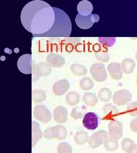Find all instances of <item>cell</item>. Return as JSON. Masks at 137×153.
<instances>
[{
    "mask_svg": "<svg viewBox=\"0 0 137 153\" xmlns=\"http://www.w3.org/2000/svg\"><path fill=\"white\" fill-rule=\"evenodd\" d=\"M93 10V6L91 2L87 0L81 1L78 5V14L82 16H87L91 14Z\"/></svg>",
    "mask_w": 137,
    "mask_h": 153,
    "instance_id": "e0dca14e",
    "label": "cell"
},
{
    "mask_svg": "<svg viewBox=\"0 0 137 153\" xmlns=\"http://www.w3.org/2000/svg\"><path fill=\"white\" fill-rule=\"evenodd\" d=\"M70 69L74 75L78 76L85 75L87 72L86 67L79 63L72 64L70 67Z\"/></svg>",
    "mask_w": 137,
    "mask_h": 153,
    "instance_id": "7402d4cb",
    "label": "cell"
},
{
    "mask_svg": "<svg viewBox=\"0 0 137 153\" xmlns=\"http://www.w3.org/2000/svg\"><path fill=\"white\" fill-rule=\"evenodd\" d=\"M44 137L48 139L63 140L67 137V131L63 126L58 125L46 128L44 132Z\"/></svg>",
    "mask_w": 137,
    "mask_h": 153,
    "instance_id": "5b68a950",
    "label": "cell"
},
{
    "mask_svg": "<svg viewBox=\"0 0 137 153\" xmlns=\"http://www.w3.org/2000/svg\"><path fill=\"white\" fill-rule=\"evenodd\" d=\"M108 136L114 139H120L123 135V126L121 122L112 120L108 124Z\"/></svg>",
    "mask_w": 137,
    "mask_h": 153,
    "instance_id": "30bf717a",
    "label": "cell"
},
{
    "mask_svg": "<svg viewBox=\"0 0 137 153\" xmlns=\"http://www.w3.org/2000/svg\"><path fill=\"white\" fill-rule=\"evenodd\" d=\"M55 21L50 29L45 34L36 37H68L72 31V24L67 14L62 10L53 7Z\"/></svg>",
    "mask_w": 137,
    "mask_h": 153,
    "instance_id": "7a4b0ae2",
    "label": "cell"
},
{
    "mask_svg": "<svg viewBox=\"0 0 137 153\" xmlns=\"http://www.w3.org/2000/svg\"><path fill=\"white\" fill-rule=\"evenodd\" d=\"M82 100L87 105L89 106L96 105L98 102L96 94L90 92H87L84 94Z\"/></svg>",
    "mask_w": 137,
    "mask_h": 153,
    "instance_id": "ffe728a7",
    "label": "cell"
},
{
    "mask_svg": "<svg viewBox=\"0 0 137 153\" xmlns=\"http://www.w3.org/2000/svg\"><path fill=\"white\" fill-rule=\"evenodd\" d=\"M107 69L110 76L113 79L119 80L122 79L123 71L120 63L112 62L108 66Z\"/></svg>",
    "mask_w": 137,
    "mask_h": 153,
    "instance_id": "5bb4252c",
    "label": "cell"
},
{
    "mask_svg": "<svg viewBox=\"0 0 137 153\" xmlns=\"http://www.w3.org/2000/svg\"><path fill=\"white\" fill-rule=\"evenodd\" d=\"M47 62H40L36 65L33 63L32 81H35L40 77L46 76L50 74L52 68Z\"/></svg>",
    "mask_w": 137,
    "mask_h": 153,
    "instance_id": "277c9868",
    "label": "cell"
},
{
    "mask_svg": "<svg viewBox=\"0 0 137 153\" xmlns=\"http://www.w3.org/2000/svg\"><path fill=\"white\" fill-rule=\"evenodd\" d=\"M17 65L19 70L23 74H32L33 70L32 55L23 54L18 59Z\"/></svg>",
    "mask_w": 137,
    "mask_h": 153,
    "instance_id": "52a82bcc",
    "label": "cell"
},
{
    "mask_svg": "<svg viewBox=\"0 0 137 153\" xmlns=\"http://www.w3.org/2000/svg\"><path fill=\"white\" fill-rule=\"evenodd\" d=\"M132 98V95L128 90L116 91L113 96V101L117 105H125L129 103Z\"/></svg>",
    "mask_w": 137,
    "mask_h": 153,
    "instance_id": "9c48e42d",
    "label": "cell"
},
{
    "mask_svg": "<svg viewBox=\"0 0 137 153\" xmlns=\"http://www.w3.org/2000/svg\"><path fill=\"white\" fill-rule=\"evenodd\" d=\"M126 111L132 117L137 116V102H132L128 105Z\"/></svg>",
    "mask_w": 137,
    "mask_h": 153,
    "instance_id": "d6a6232c",
    "label": "cell"
},
{
    "mask_svg": "<svg viewBox=\"0 0 137 153\" xmlns=\"http://www.w3.org/2000/svg\"><path fill=\"white\" fill-rule=\"evenodd\" d=\"M135 59H136L137 60V53H136V54H135Z\"/></svg>",
    "mask_w": 137,
    "mask_h": 153,
    "instance_id": "8d00e7d4",
    "label": "cell"
},
{
    "mask_svg": "<svg viewBox=\"0 0 137 153\" xmlns=\"http://www.w3.org/2000/svg\"><path fill=\"white\" fill-rule=\"evenodd\" d=\"M98 40L102 45L106 47H111L116 42V38L114 37H99Z\"/></svg>",
    "mask_w": 137,
    "mask_h": 153,
    "instance_id": "f546056e",
    "label": "cell"
},
{
    "mask_svg": "<svg viewBox=\"0 0 137 153\" xmlns=\"http://www.w3.org/2000/svg\"><path fill=\"white\" fill-rule=\"evenodd\" d=\"M95 56L97 60H99L102 62H107L110 60L109 54L105 52H99L96 53Z\"/></svg>",
    "mask_w": 137,
    "mask_h": 153,
    "instance_id": "836d02e7",
    "label": "cell"
},
{
    "mask_svg": "<svg viewBox=\"0 0 137 153\" xmlns=\"http://www.w3.org/2000/svg\"><path fill=\"white\" fill-rule=\"evenodd\" d=\"M57 152L58 153H72V150L68 143L63 142L58 145Z\"/></svg>",
    "mask_w": 137,
    "mask_h": 153,
    "instance_id": "4dcf8cb0",
    "label": "cell"
},
{
    "mask_svg": "<svg viewBox=\"0 0 137 153\" xmlns=\"http://www.w3.org/2000/svg\"><path fill=\"white\" fill-rule=\"evenodd\" d=\"M135 144L134 142L130 139L129 138H125L121 142V146L123 151L128 153L129 150L132 148V146Z\"/></svg>",
    "mask_w": 137,
    "mask_h": 153,
    "instance_id": "1f68e13d",
    "label": "cell"
},
{
    "mask_svg": "<svg viewBox=\"0 0 137 153\" xmlns=\"http://www.w3.org/2000/svg\"><path fill=\"white\" fill-rule=\"evenodd\" d=\"M108 136V133L104 130L98 131L94 133L89 140V144L91 148L96 149L103 144Z\"/></svg>",
    "mask_w": 137,
    "mask_h": 153,
    "instance_id": "8fae6325",
    "label": "cell"
},
{
    "mask_svg": "<svg viewBox=\"0 0 137 153\" xmlns=\"http://www.w3.org/2000/svg\"><path fill=\"white\" fill-rule=\"evenodd\" d=\"M99 20V16L97 14H91L87 16H82L78 14L76 17V23L78 27L82 29H88L95 23Z\"/></svg>",
    "mask_w": 137,
    "mask_h": 153,
    "instance_id": "3957f363",
    "label": "cell"
},
{
    "mask_svg": "<svg viewBox=\"0 0 137 153\" xmlns=\"http://www.w3.org/2000/svg\"><path fill=\"white\" fill-rule=\"evenodd\" d=\"M130 129L133 132H137V118L133 119L130 123Z\"/></svg>",
    "mask_w": 137,
    "mask_h": 153,
    "instance_id": "e575fe53",
    "label": "cell"
},
{
    "mask_svg": "<svg viewBox=\"0 0 137 153\" xmlns=\"http://www.w3.org/2000/svg\"><path fill=\"white\" fill-rule=\"evenodd\" d=\"M90 72L93 78L97 82L105 81L107 78L105 66L103 63L93 64L90 68Z\"/></svg>",
    "mask_w": 137,
    "mask_h": 153,
    "instance_id": "8992f818",
    "label": "cell"
},
{
    "mask_svg": "<svg viewBox=\"0 0 137 153\" xmlns=\"http://www.w3.org/2000/svg\"><path fill=\"white\" fill-rule=\"evenodd\" d=\"M98 97L102 102H108L112 98V92L108 88H102L98 92Z\"/></svg>",
    "mask_w": 137,
    "mask_h": 153,
    "instance_id": "4316f807",
    "label": "cell"
},
{
    "mask_svg": "<svg viewBox=\"0 0 137 153\" xmlns=\"http://www.w3.org/2000/svg\"><path fill=\"white\" fill-rule=\"evenodd\" d=\"M88 138L89 136L87 132L84 131H80L75 135L74 140L75 143L78 145H83L87 143Z\"/></svg>",
    "mask_w": 137,
    "mask_h": 153,
    "instance_id": "d4e9b609",
    "label": "cell"
},
{
    "mask_svg": "<svg viewBox=\"0 0 137 153\" xmlns=\"http://www.w3.org/2000/svg\"><path fill=\"white\" fill-rule=\"evenodd\" d=\"M80 95L75 91L69 92L65 97V101L70 105H74L80 102Z\"/></svg>",
    "mask_w": 137,
    "mask_h": 153,
    "instance_id": "cb8c5ba5",
    "label": "cell"
},
{
    "mask_svg": "<svg viewBox=\"0 0 137 153\" xmlns=\"http://www.w3.org/2000/svg\"><path fill=\"white\" fill-rule=\"evenodd\" d=\"M103 112L105 119L110 120L116 116L119 113V110L112 104H105L103 107Z\"/></svg>",
    "mask_w": 137,
    "mask_h": 153,
    "instance_id": "ac0fdd59",
    "label": "cell"
},
{
    "mask_svg": "<svg viewBox=\"0 0 137 153\" xmlns=\"http://www.w3.org/2000/svg\"><path fill=\"white\" fill-rule=\"evenodd\" d=\"M20 18L25 29L36 36L45 34L53 27L55 13L53 7L45 1L35 0L23 7Z\"/></svg>",
    "mask_w": 137,
    "mask_h": 153,
    "instance_id": "6da1fadb",
    "label": "cell"
},
{
    "mask_svg": "<svg viewBox=\"0 0 137 153\" xmlns=\"http://www.w3.org/2000/svg\"><path fill=\"white\" fill-rule=\"evenodd\" d=\"M94 82L90 77H85L82 79L80 82V86L82 90H90L94 87Z\"/></svg>",
    "mask_w": 137,
    "mask_h": 153,
    "instance_id": "83f0119b",
    "label": "cell"
},
{
    "mask_svg": "<svg viewBox=\"0 0 137 153\" xmlns=\"http://www.w3.org/2000/svg\"><path fill=\"white\" fill-rule=\"evenodd\" d=\"M128 153H137V145L134 144L132 148L129 150Z\"/></svg>",
    "mask_w": 137,
    "mask_h": 153,
    "instance_id": "d590c367",
    "label": "cell"
},
{
    "mask_svg": "<svg viewBox=\"0 0 137 153\" xmlns=\"http://www.w3.org/2000/svg\"><path fill=\"white\" fill-rule=\"evenodd\" d=\"M53 117L57 123H63L67 120V109L63 106L56 107L53 112Z\"/></svg>",
    "mask_w": 137,
    "mask_h": 153,
    "instance_id": "9a60e30c",
    "label": "cell"
},
{
    "mask_svg": "<svg viewBox=\"0 0 137 153\" xmlns=\"http://www.w3.org/2000/svg\"></svg>",
    "mask_w": 137,
    "mask_h": 153,
    "instance_id": "74e56055",
    "label": "cell"
},
{
    "mask_svg": "<svg viewBox=\"0 0 137 153\" xmlns=\"http://www.w3.org/2000/svg\"><path fill=\"white\" fill-rule=\"evenodd\" d=\"M42 133L40 128L39 124L36 122H32V147L35 146L37 141L42 137Z\"/></svg>",
    "mask_w": 137,
    "mask_h": 153,
    "instance_id": "d6986e66",
    "label": "cell"
},
{
    "mask_svg": "<svg viewBox=\"0 0 137 153\" xmlns=\"http://www.w3.org/2000/svg\"><path fill=\"white\" fill-rule=\"evenodd\" d=\"M33 114L37 120L42 123H47L51 118V114L49 109L44 105H37L34 109Z\"/></svg>",
    "mask_w": 137,
    "mask_h": 153,
    "instance_id": "ba28073f",
    "label": "cell"
},
{
    "mask_svg": "<svg viewBox=\"0 0 137 153\" xmlns=\"http://www.w3.org/2000/svg\"><path fill=\"white\" fill-rule=\"evenodd\" d=\"M104 144L105 149L109 152L115 151L119 146L117 140L113 139L109 136L105 140Z\"/></svg>",
    "mask_w": 137,
    "mask_h": 153,
    "instance_id": "603a6c76",
    "label": "cell"
},
{
    "mask_svg": "<svg viewBox=\"0 0 137 153\" xmlns=\"http://www.w3.org/2000/svg\"><path fill=\"white\" fill-rule=\"evenodd\" d=\"M82 123L87 129L94 130L98 126V117L95 113H87L84 117Z\"/></svg>",
    "mask_w": 137,
    "mask_h": 153,
    "instance_id": "7c38bea8",
    "label": "cell"
},
{
    "mask_svg": "<svg viewBox=\"0 0 137 153\" xmlns=\"http://www.w3.org/2000/svg\"><path fill=\"white\" fill-rule=\"evenodd\" d=\"M123 72L125 74H131L135 68V62L130 59H124L121 64Z\"/></svg>",
    "mask_w": 137,
    "mask_h": 153,
    "instance_id": "44dd1931",
    "label": "cell"
},
{
    "mask_svg": "<svg viewBox=\"0 0 137 153\" xmlns=\"http://www.w3.org/2000/svg\"><path fill=\"white\" fill-rule=\"evenodd\" d=\"M69 86L70 84L67 80H59L54 84L53 91L54 94L57 96H61L68 90Z\"/></svg>",
    "mask_w": 137,
    "mask_h": 153,
    "instance_id": "4fadbf2b",
    "label": "cell"
},
{
    "mask_svg": "<svg viewBox=\"0 0 137 153\" xmlns=\"http://www.w3.org/2000/svg\"><path fill=\"white\" fill-rule=\"evenodd\" d=\"M85 111V107L84 106H78L73 108L71 114V116L74 119L81 118Z\"/></svg>",
    "mask_w": 137,
    "mask_h": 153,
    "instance_id": "f1b7e54d",
    "label": "cell"
},
{
    "mask_svg": "<svg viewBox=\"0 0 137 153\" xmlns=\"http://www.w3.org/2000/svg\"><path fill=\"white\" fill-rule=\"evenodd\" d=\"M46 62L52 67L60 68L65 63V59L62 56L58 54H51L47 56Z\"/></svg>",
    "mask_w": 137,
    "mask_h": 153,
    "instance_id": "2e32d148",
    "label": "cell"
},
{
    "mask_svg": "<svg viewBox=\"0 0 137 153\" xmlns=\"http://www.w3.org/2000/svg\"><path fill=\"white\" fill-rule=\"evenodd\" d=\"M32 100L35 103H40L45 100L46 95L43 90H35L32 91Z\"/></svg>",
    "mask_w": 137,
    "mask_h": 153,
    "instance_id": "484cf974",
    "label": "cell"
}]
</instances>
